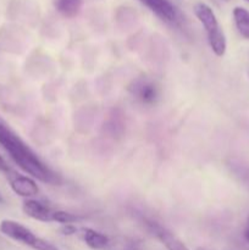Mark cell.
<instances>
[{
	"instance_id": "6da1fadb",
	"label": "cell",
	"mask_w": 249,
	"mask_h": 250,
	"mask_svg": "<svg viewBox=\"0 0 249 250\" xmlns=\"http://www.w3.org/2000/svg\"><path fill=\"white\" fill-rule=\"evenodd\" d=\"M0 146L5 149L14 163L29 177L43 183L56 186L61 183V177L54 172L38 155L24 143L21 137L11 129L6 121L0 116Z\"/></svg>"
},
{
	"instance_id": "7a4b0ae2",
	"label": "cell",
	"mask_w": 249,
	"mask_h": 250,
	"mask_svg": "<svg viewBox=\"0 0 249 250\" xmlns=\"http://www.w3.org/2000/svg\"><path fill=\"white\" fill-rule=\"evenodd\" d=\"M127 90L137 103L146 106L155 105L161 97V88L158 81L145 75L134 78Z\"/></svg>"
},
{
	"instance_id": "3957f363",
	"label": "cell",
	"mask_w": 249,
	"mask_h": 250,
	"mask_svg": "<svg viewBox=\"0 0 249 250\" xmlns=\"http://www.w3.org/2000/svg\"><path fill=\"white\" fill-rule=\"evenodd\" d=\"M0 232L9 238L20 242L24 246L31 247V248L38 238L31 229L19 222L12 221V220H2L0 222Z\"/></svg>"
},
{
	"instance_id": "277c9868",
	"label": "cell",
	"mask_w": 249,
	"mask_h": 250,
	"mask_svg": "<svg viewBox=\"0 0 249 250\" xmlns=\"http://www.w3.org/2000/svg\"><path fill=\"white\" fill-rule=\"evenodd\" d=\"M149 10L154 12L163 21L171 24L180 22V12L168 0H139Z\"/></svg>"
},
{
	"instance_id": "5b68a950",
	"label": "cell",
	"mask_w": 249,
	"mask_h": 250,
	"mask_svg": "<svg viewBox=\"0 0 249 250\" xmlns=\"http://www.w3.org/2000/svg\"><path fill=\"white\" fill-rule=\"evenodd\" d=\"M194 14L197 19L200 21V23L203 24V27H204L205 32L208 34V38H211V37L224 32L221 27H220L219 21H217L214 11H212V9L209 5L204 4V2H197L194 5Z\"/></svg>"
},
{
	"instance_id": "8992f818",
	"label": "cell",
	"mask_w": 249,
	"mask_h": 250,
	"mask_svg": "<svg viewBox=\"0 0 249 250\" xmlns=\"http://www.w3.org/2000/svg\"><path fill=\"white\" fill-rule=\"evenodd\" d=\"M145 225L149 231L166 247L167 250H189L172 232L153 220H145Z\"/></svg>"
},
{
	"instance_id": "52a82bcc",
	"label": "cell",
	"mask_w": 249,
	"mask_h": 250,
	"mask_svg": "<svg viewBox=\"0 0 249 250\" xmlns=\"http://www.w3.org/2000/svg\"><path fill=\"white\" fill-rule=\"evenodd\" d=\"M10 186H11V189L20 197L33 198L39 193L38 185L34 178L29 177V176L12 175L11 180H10Z\"/></svg>"
},
{
	"instance_id": "ba28073f",
	"label": "cell",
	"mask_w": 249,
	"mask_h": 250,
	"mask_svg": "<svg viewBox=\"0 0 249 250\" xmlns=\"http://www.w3.org/2000/svg\"><path fill=\"white\" fill-rule=\"evenodd\" d=\"M22 210L27 216L41 222H51L54 212L49 205L36 199H27L22 205Z\"/></svg>"
},
{
	"instance_id": "9c48e42d",
	"label": "cell",
	"mask_w": 249,
	"mask_h": 250,
	"mask_svg": "<svg viewBox=\"0 0 249 250\" xmlns=\"http://www.w3.org/2000/svg\"><path fill=\"white\" fill-rule=\"evenodd\" d=\"M82 236H83V239H84L85 244H87L89 248L94 250L105 249L107 248L110 244L109 237L100 233V232L94 231V229H83Z\"/></svg>"
},
{
	"instance_id": "30bf717a",
	"label": "cell",
	"mask_w": 249,
	"mask_h": 250,
	"mask_svg": "<svg viewBox=\"0 0 249 250\" xmlns=\"http://www.w3.org/2000/svg\"><path fill=\"white\" fill-rule=\"evenodd\" d=\"M82 5L83 0H55L54 1L56 11L67 19L77 16L82 9Z\"/></svg>"
},
{
	"instance_id": "8fae6325",
	"label": "cell",
	"mask_w": 249,
	"mask_h": 250,
	"mask_svg": "<svg viewBox=\"0 0 249 250\" xmlns=\"http://www.w3.org/2000/svg\"><path fill=\"white\" fill-rule=\"evenodd\" d=\"M233 20L237 31L243 38L249 39V11L244 7L237 6L233 9Z\"/></svg>"
},
{
	"instance_id": "7c38bea8",
	"label": "cell",
	"mask_w": 249,
	"mask_h": 250,
	"mask_svg": "<svg viewBox=\"0 0 249 250\" xmlns=\"http://www.w3.org/2000/svg\"><path fill=\"white\" fill-rule=\"evenodd\" d=\"M228 166L232 172L234 173V176L246 187L249 188V164L246 161L238 160V159H232L228 163Z\"/></svg>"
},
{
	"instance_id": "4fadbf2b",
	"label": "cell",
	"mask_w": 249,
	"mask_h": 250,
	"mask_svg": "<svg viewBox=\"0 0 249 250\" xmlns=\"http://www.w3.org/2000/svg\"><path fill=\"white\" fill-rule=\"evenodd\" d=\"M80 217L75 214H71V212L62 211V210H54L53 216H51V221L58 222L61 225H71L75 224V222L80 221Z\"/></svg>"
},
{
	"instance_id": "5bb4252c",
	"label": "cell",
	"mask_w": 249,
	"mask_h": 250,
	"mask_svg": "<svg viewBox=\"0 0 249 250\" xmlns=\"http://www.w3.org/2000/svg\"><path fill=\"white\" fill-rule=\"evenodd\" d=\"M32 249L34 250H60L58 247H55L54 244H51L50 242L45 241V239H42V238H37L36 243L33 244Z\"/></svg>"
},
{
	"instance_id": "9a60e30c",
	"label": "cell",
	"mask_w": 249,
	"mask_h": 250,
	"mask_svg": "<svg viewBox=\"0 0 249 250\" xmlns=\"http://www.w3.org/2000/svg\"><path fill=\"white\" fill-rule=\"evenodd\" d=\"M0 172H4V173H7L9 176H11L10 173L12 172L11 168H10V166L7 165V163L5 161V159L2 158L1 155H0Z\"/></svg>"
},
{
	"instance_id": "2e32d148",
	"label": "cell",
	"mask_w": 249,
	"mask_h": 250,
	"mask_svg": "<svg viewBox=\"0 0 249 250\" xmlns=\"http://www.w3.org/2000/svg\"><path fill=\"white\" fill-rule=\"evenodd\" d=\"M61 231H62L63 234H67V236H70V234L76 233V232H77V229H76V227L73 226L72 224H71V225H63V227H62V229H61Z\"/></svg>"
},
{
	"instance_id": "e0dca14e",
	"label": "cell",
	"mask_w": 249,
	"mask_h": 250,
	"mask_svg": "<svg viewBox=\"0 0 249 250\" xmlns=\"http://www.w3.org/2000/svg\"><path fill=\"white\" fill-rule=\"evenodd\" d=\"M243 239H244V243H249V219L247 221L246 227L243 229Z\"/></svg>"
},
{
	"instance_id": "ac0fdd59",
	"label": "cell",
	"mask_w": 249,
	"mask_h": 250,
	"mask_svg": "<svg viewBox=\"0 0 249 250\" xmlns=\"http://www.w3.org/2000/svg\"><path fill=\"white\" fill-rule=\"evenodd\" d=\"M1 203H4V199H2L1 194H0V204H1Z\"/></svg>"
},
{
	"instance_id": "d6986e66",
	"label": "cell",
	"mask_w": 249,
	"mask_h": 250,
	"mask_svg": "<svg viewBox=\"0 0 249 250\" xmlns=\"http://www.w3.org/2000/svg\"><path fill=\"white\" fill-rule=\"evenodd\" d=\"M246 248L247 250H249V243H246Z\"/></svg>"
},
{
	"instance_id": "ffe728a7",
	"label": "cell",
	"mask_w": 249,
	"mask_h": 250,
	"mask_svg": "<svg viewBox=\"0 0 249 250\" xmlns=\"http://www.w3.org/2000/svg\"><path fill=\"white\" fill-rule=\"evenodd\" d=\"M197 250H207V249H204V248H197Z\"/></svg>"
},
{
	"instance_id": "44dd1931",
	"label": "cell",
	"mask_w": 249,
	"mask_h": 250,
	"mask_svg": "<svg viewBox=\"0 0 249 250\" xmlns=\"http://www.w3.org/2000/svg\"><path fill=\"white\" fill-rule=\"evenodd\" d=\"M246 1H248V2H249V0H246Z\"/></svg>"
}]
</instances>
